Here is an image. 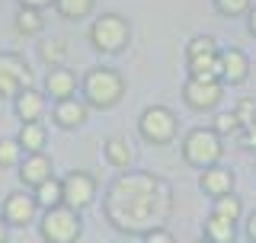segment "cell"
Instances as JSON below:
<instances>
[{"instance_id": "cell-18", "label": "cell", "mask_w": 256, "mask_h": 243, "mask_svg": "<svg viewBox=\"0 0 256 243\" xmlns=\"http://www.w3.org/2000/svg\"><path fill=\"white\" fill-rule=\"evenodd\" d=\"M189 64V77H198V80H221V48L218 52H208V54H192L186 58ZM224 84V80H221Z\"/></svg>"}, {"instance_id": "cell-21", "label": "cell", "mask_w": 256, "mask_h": 243, "mask_svg": "<svg viewBox=\"0 0 256 243\" xmlns=\"http://www.w3.org/2000/svg\"><path fill=\"white\" fill-rule=\"evenodd\" d=\"M42 29H45L42 10H32V6H20V13H16V32H20V36H38Z\"/></svg>"}, {"instance_id": "cell-6", "label": "cell", "mask_w": 256, "mask_h": 243, "mask_svg": "<svg viewBox=\"0 0 256 243\" xmlns=\"http://www.w3.org/2000/svg\"><path fill=\"white\" fill-rule=\"evenodd\" d=\"M176 132H180V118H176V112L166 109V106H148L138 116V134L148 144H157V148L173 144Z\"/></svg>"}, {"instance_id": "cell-2", "label": "cell", "mask_w": 256, "mask_h": 243, "mask_svg": "<svg viewBox=\"0 0 256 243\" xmlns=\"http://www.w3.org/2000/svg\"><path fill=\"white\" fill-rule=\"evenodd\" d=\"M125 77L118 74L116 68H90L80 80V93H84L86 106L90 109H100V112H109L116 109L118 102L125 100Z\"/></svg>"}, {"instance_id": "cell-25", "label": "cell", "mask_w": 256, "mask_h": 243, "mask_svg": "<svg viewBox=\"0 0 256 243\" xmlns=\"http://www.w3.org/2000/svg\"><path fill=\"white\" fill-rule=\"evenodd\" d=\"M212 214H218V218H228V221H240V214H244V205H240V198H234V192L230 196H224V198H214V208H212Z\"/></svg>"}, {"instance_id": "cell-10", "label": "cell", "mask_w": 256, "mask_h": 243, "mask_svg": "<svg viewBox=\"0 0 256 243\" xmlns=\"http://www.w3.org/2000/svg\"><path fill=\"white\" fill-rule=\"evenodd\" d=\"M221 100H224V84L221 80L189 77L186 84H182V102H186L192 112H212Z\"/></svg>"}, {"instance_id": "cell-26", "label": "cell", "mask_w": 256, "mask_h": 243, "mask_svg": "<svg viewBox=\"0 0 256 243\" xmlns=\"http://www.w3.org/2000/svg\"><path fill=\"white\" fill-rule=\"evenodd\" d=\"M22 160V148L16 144V138H0V170H13Z\"/></svg>"}, {"instance_id": "cell-5", "label": "cell", "mask_w": 256, "mask_h": 243, "mask_svg": "<svg viewBox=\"0 0 256 243\" xmlns=\"http://www.w3.org/2000/svg\"><path fill=\"white\" fill-rule=\"evenodd\" d=\"M221 134L214 128H192V132L182 138V160L196 170H208L221 160Z\"/></svg>"}, {"instance_id": "cell-32", "label": "cell", "mask_w": 256, "mask_h": 243, "mask_svg": "<svg viewBox=\"0 0 256 243\" xmlns=\"http://www.w3.org/2000/svg\"><path fill=\"white\" fill-rule=\"evenodd\" d=\"M246 240L250 243H256V212L246 218Z\"/></svg>"}, {"instance_id": "cell-15", "label": "cell", "mask_w": 256, "mask_h": 243, "mask_svg": "<svg viewBox=\"0 0 256 243\" xmlns=\"http://www.w3.org/2000/svg\"><path fill=\"white\" fill-rule=\"evenodd\" d=\"M45 109H48V96L42 90H36V86L22 90L13 100V112H16V118H20L22 125H26V122H42Z\"/></svg>"}, {"instance_id": "cell-35", "label": "cell", "mask_w": 256, "mask_h": 243, "mask_svg": "<svg viewBox=\"0 0 256 243\" xmlns=\"http://www.w3.org/2000/svg\"><path fill=\"white\" fill-rule=\"evenodd\" d=\"M196 243H208V240H205V237H202V240H196Z\"/></svg>"}, {"instance_id": "cell-8", "label": "cell", "mask_w": 256, "mask_h": 243, "mask_svg": "<svg viewBox=\"0 0 256 243\" xmlns=\"http://www.w3.org/2000/svg\"><path fill=\"white\" fill-rule=\"evenodd\" d=\"M96 202V180L86 170H70L61 180V205L74 208V212H86Z\"/></svg>"}, {"instance_id": "cell-33", "label": "cell", "mask_w": 256, "mask_h": 243, "mask_svg": "<svg viewBox=\"0 0 256 243\" xmlns=\"http://www.w3.org/2000/svg\"><path fill=\"white\" fill-rule=\"evenodd\" d=\"M6 240H10V224L0 218V243H6Z\"/></svg>"}, {"instance_id": "cell-28", "label": "cell", "mask_w": 256, "mask_h": 243, "mask_svg": "<svg viewBox=\"0 0 256 243\" xmlns=\"http://www.w3.org/2000/svg\"><path fill=\"white\" fill-rule=\"evenodd\" d=\"M250 4L253 0H214V10L221 16H244L250 10Z\"/></svg>"}, {"instance_id": "cell-19", "label": "cell", "mask_w": 256, "mask_h": 243, "mask_svg": "<svg viewBox=\"0 0 256 243\" xmlns=\"http://www.w3.org/2000/svg\"><path fill=\"white\" fill-rule=\"evenodd\" d=\"M45 141H48V132H45L42 122H26V125H20V132H16V144L22 148V154L45 150Z\"/></svg>"}, {"instance_id": "cell-27", "label": "cell", "mask_w": 256, "mask_h": 243, "mask_svg": "<svg viewBox=\"0 0 256 243\" xmlns=\"http://www.w3.org/2000/svg\"><path fill=\"white\" fill-rule=\"evenodd\" d=\"M208 52H218V42H214L212 36H196V38H189L186 58H192V54H208Z\"/></svg>"}, {"instance_id": "cell-30", "label": "cell", "mask_w": 256, "mask_h": 243, "mask_svg": "<svg viewBox=\"0 0 256 243\" xmlns=\"http://www.w3.org/2000/svg\"><path fill=\"white\" fill-rule=\"evenodd\" d=\"M141 243H176V240H173V234L166 228H154V230H148L141 237Z\"/></svg>"}, {"instance_id": "cell-34", "label": "cell", "mask_w": 256, "mask_h": 243, "mask_svg": "<svg viewBox=\"0 0 256 243\" xmlns=\"http://www.w3.org/2000/svg\"><path fill=\"white\" fill-rule=\"evenodd\" d=\"M250 32H253V36H256V6H253V10H250Z\"/></svg>"}, {"instance_id": "cell-20", "label": "cell", "mask_w": 256, "mask_h": 243, "mask_svg": "<svg viewBox=\"0 0 256 243\" xmlns=\"http://www.w3.org/2000/svg\"><path fill=\"white\" fill-rule=\"evenodd\" d=\"M202 237L208 243H234L237 240V228H234V221H228V218L208 214L205 224H202Z\"/></svg>"}, {"instance_id": "cell-22", "label": "cell", "mask_w": 256, "mask_h": 243, "mask_svg": "<svg viewBox=\"0 0 256 243\" xmlns=\"http://www.w3.org/2000/svg\"><path fill=\"white\" fill-rule=\"evenodd\" d=\"M38 58H42L48 68H61L64 58H68V45H64L61 38H45V42H38Z\"/></svg>"}, {"instance_id": "cell-3", "label": "cell", "mask_w": 256, "mask_h": 243, "mask_svg": "<svg viewBox=\"0 0 256 243\" xmlns=\"http://www.w3.org/2000/svg\"><path fill=\"white\" fill-rule=\"evenodd\" d=\"M80 234H84L80 212H74L68 205L42 208V214H38V237H42V243H77Z\"/></svg>"}, {"instance_id": "cell-13", "label": "cell", "mask_w": 256, "mask_h": 243, "mask_svg": "<svg viewBox=\"0 0 256 243\" xmlns=\"http://www.w3.org/2000/svg\"><path fill=\"white\" fill-rule=\"evenodd\" d=\"M42 93H45V96H52V102L70 100V96L77 93V74H74V70H68L64 64H61V68H52V70L45 74Z\"/></svg>"}, {"instance_id": "cell-1", "label": "cell", "mask_w": 256, "mask_h": 243, "mask_svg": "<svg viewBox=\"0 0 256 243\" xmlns=\"http://www.w3.org/2000/svg\"><path fill=\"white\" fill-rule=\"evenodd\" d=\"M173 212L170 182L148 170H128L109 182L102 198L106 221L125 237H144L148 230L160 228Z\"/></svg>"}, {"instance_id": "cell-11", "label": "cell", "mask_w": 256, "mask_h": 243, "mask_svg": "<svg viewBox=\"0 0 256 243\" xmlns=\"http://www.w3.org/2000/svg\"><path fill=\"white\" fill-rule=\"evenodd\" d=\"M16 176H20V186H22V189H38L48 176H54L52 173V157H48L45 150L22 154L20 166H16Z\"/></svg>"}, {"instance_id": "cell-4", "label": "cell", "mask_w": 256, "mask_h": 243, "mask_svg": "<svg viewBox=\"0 0 256 243\" xmlns=\"http://www.w3.org/2000/svg\"><path fill=\"white\" fill-rule=\"evenodd\" d=\"M132 42V26L118 13H102L90 26V45L100 54H122Z\"/></svg>"}, {"instance_id": "cell-7", "label": "cell", "mask_w": 256, "mask_h": 243, "mask_svg": "<svg viewBox=\"0 0 256 243\" xmlns=\"http://www.w3.org/2000/svg\"><path fill=\"white\" fill-rule=\"evenodd\" d=\"M32 86V68L16 52H0V100H16Z\"/></svg>"}, {"instance_id": "cell-9", "label": "cell", "mask_w": 256, "mask_h": 243, "mask_svg": "<svg viewBox=\"0 0 256 243\" xmlns=\"http://www.w3.org/2000/svg\"><path fill=\"white\" fill-rule=\"evenodd\" d=\"M38 212L42 205L36 202V192L32 189H16L4 198V208H0V218H4L10 228H29V224L38 221Z\"/></svg>"}, {"instance_id": "cell-31", "label": "cell", "mask_w": 256, "mask_h": 243, "mask_svg": "<svg viewBox=\"0 0 256 243\" xmlns=\"http://www.w3.org/2000/svg\"><path fill=\"white\" fill-rule=\"evenodd\" d=\"M20 6H32V10H45V6H54V0H16Z\"/></svg>"}, {"instance_id": "cell-16", "label": "cell", "mask_w": 256, "mask_h": 243, "mask_svg": "<svg viewBox=\"0 0 256 243\" xmlns=\"http://www.w3.org/2000/svg\"><path fill=\"white\" fill-rule=\"evenodd\" d=\"M250 77V58L240 48H221V80L224 84H244Z\"/></svg>"}, {"instance_id": "cell-17", "label": "cell", "mask_w": 256, "mask_h": 243, "mask_svg": "<svg viewBox=\"0 0 256 243\" xmlns=\"http://www.w3.org/2000/svg\"><path fill=\"white\" fill-rule=\"evenodd\" d=\"M102 157H106V164L116 166V170H132L134 148H132V141H128L125 134H112V138H106V144H102Z\"/></svg>"}, {"instance_id": "cell-24", "label": "cell", "mask_w": 256, "mask_h": 243, "mask_svg": "<svg viewBox=\"0 0 256 243\" xmlns=\"http://www.w3.org/2000/svg\"><path fill=\"white\" fill-rule=\"evenodd\" d=\"M96 0H54V10H58L64 20H84V16L93 13Z\"/></svg>"}, {"instance_id": "cell-29", "label": "cell", "mask_w": 256, "mask_h": 243, "mask_svg": "<svg viewBox=\"0 0 256 243\" xmlns=\"http://www.w3.org/2000/svg\"><path fill=\"white\" fill-rule=\"evenodd\" d=\"M237 128H240L237 112H221V116L214 118V132H218V134H234Z\"/></svg>"}, {"instance_id": "cell-12", "label": "cell", "mask_w": 256, "mask_h": 243, "mask_svg": "<svg viewBox=\"0 0 256 243\" xmlns=\"http://www.w3.org/2000/svg\"><path fill=\"white\" fill-rule=\"evenodd\" d=\"M52 118H54L58 128H64V132H74V128H84L86 122H90V106H86L84 96H70V100L54 102Z\"/></svg>"}, {"instance_id": "cell-14", "label": "cell", "mask_w": 256, "mask_h": 243, "mask_svg": "<svg viewBox=\"0 0 256 243\" xmlns=\"http://www.w3.org/2000/svg\"><path fill=\"white\" fill-rule=\"evenodd\" d=\"M198 189L205 192L208 198H224L234 192V173H230L228 166H208L202 170V176H198Z\"/></svg>"}, {"instance_id": "cell-23", "label": "cell", "mask_w": 256, "mask_h": 243, "mask_svg": "<svg viewBox=\"0 0 256 243\" xmlns=\"http://www.w3.org/2000/svg\"><path fill=\"white\" fill-rule=\"evenodd\" d=\"M36 192V202L42 208H54V205H61V180L58 176H48V180L38 186V189H32Z\"/></svg>"}]
</instances>
